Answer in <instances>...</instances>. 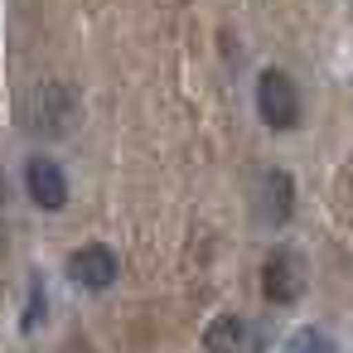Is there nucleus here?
I'll list each match as a JSON object with an SVG mask.
<instances>
[{"label": "nucleus", "instance_id": "423d86ee", "mask_svg": "<svg viewBox=\"0 0 353 353\" xmlns=\"http://www.w3.org/2000/svg\"><path fill=\"white\" fill-rule=\"evenodd\" d=\"M247 343V324L237 314H223L203 329V348H242Z\"/></svg>", "mask_w": 353, "mask_h": 353}, {"label": "nucleus", "instance_id": "6e6552de", "mask_svg": "<svg viewBox=\"0 0 353 353\" xmlns=\"http://www.w3.org/2000/svg\"><path fill=\"white\" fill-rule=\"evenodd\" d=\"M290 353H310V348H319V353H334L339 343L324 334V329H300V334H290V343H285Z\"/></svg>", "mask_w": 353, "mask_h": 353}, {"label": "nucleus", "instance_id": "f03ea898", "mask_svg": "<svg viewBox=\"0 0 353 353\" xmlns=\"http://www.w3.org/2000/svg\"><path fill=\"white\" fill-rule=\"evenodd\" d=\"M63 271H68V281L83 285V290H107V285L121 276V261H117L112 247H97V242H92V247H78Z\"/></svg>", "mask_w": 353, "mask_h": 353}, {"label": "nucleus", "instance_id": "20e7f679", "mask_svg": "<svg viewBox=\"0 0 353 353\" xmlns=\"http://www.w3.org/2000/svg\"><path fill=\"white\" fill-rule=\"evenodd\" d=\"M25 189H30L34 208H44V213H59V208L68 203V179H63V170H59L54 160H44V155H34V160L25 165Z\"/></svg>", "mask_w": 353, "mask_h": 353}, {"label": "nucleus", "instance_id": "7ed1b4c3", "mask_svg": "<svg viewBox=\"0 0 353 353\" xmlns=\"http://www.w3.org/2000/svg\"><path fill=\"white\" fill-rule=\"evenodd\" d=\"M300 290H305V271H300L295 252H271L261 266V295L271 305H295Z\"/></svg>", "mask_w": 353, "mask_h": 353}, {"label": "nucleus", "instance_id": "f257e3e1", "mask_svg": "<svg viewBox=\"0 0 353 353\" xmlns=\"http://www.w3.org/2000/svg\"><path fill=\"white\" fill-rule=\"evenodd\" d=\"M256 112H261V121L271 131H290L300 121V92L281 68H266L256 78Z\"/></svg>", "mask_w": 353, "mask_h": 353}, {"label": "nucleus", "instance_id": "0eeeda50", "mask_svg": "<svg viewBox=\"0 0 353 353\" xmlns=\"http://www.w3.org/2000/svg\"><path fill=\"white\" fill-rule=\"evenodd\" d=\"M44 319H49V290H44V276L34 271V276H30V300H25V319H20V329L34 334Z\"/></svg>", "mask_w": 353, "mask_h": 353}, {"label": "nucleus", "instance_id": "39448f33", "mask_svg": "<svg viewBox=\"0 0 353 353\" xmlns=\"http://www.w3.org/2000/svg\"><path fill=\"white\" fill-rule=\"evenodd\" d=\"M290 208H295V179H290L285 170H271V174L261 179V218H266L271 228H281V223L290 218Z\"/></svg>", "mask_w": 353, "mask_h": 353}]
</instances>
